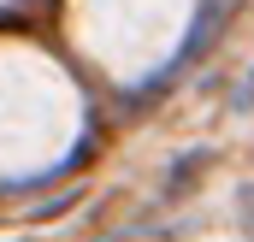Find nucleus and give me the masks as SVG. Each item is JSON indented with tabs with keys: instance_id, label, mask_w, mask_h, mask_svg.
Listing matches in <instances>:
<instances>
[{
	"instance_id": "obj_1",
	"label": "nucleus",
	"mask_w": 254,
	"mask_h": 242,
	"mask_svg": "<svg viewBox=\"0 0 254 242\" xmlns=\"http://www.w3.org/2000/svg\"><path fill=\"white\" fill-rule=\"evenodd\" d=\"M71 124H77V101L54 65L30 54L0 60V166L6 172H30L65 154Z\"/></svg>"
},
{
	"instance_id": "obj_2",
	"label": "nucleus",
	"mask_w": 254,
	"mask_h": 242,
	"mask_svg": "<svg viewBox=\"0 0 254 242\" xmlns=\"http://www.w3.org/2000/svg\"><path fill=\"white\" fill-rule=\"evenodd\" d=\"M184 24H190V0H83L77 6V30L89 54L125 77L160 65L184 36Z\"/></svg>"
}]
</instances>
